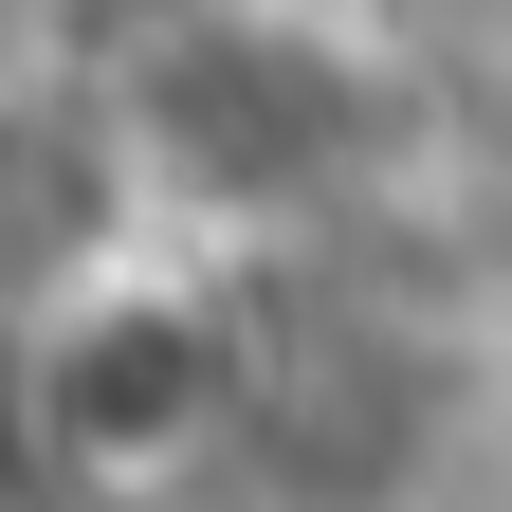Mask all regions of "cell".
<instances>
[{"instance_id": "obj_1", "label": "cell", "mask_w": 512, "mask_h": 512, "mask_svg": "<svg viewBox=\"0 0 512 512\" xmlns=\"http://www.w3.org/2000/svg\"><path fill=\"white\" fill-rule=\"evenodd\" d=\"M0 366H19V439L74 458V476H110V494L128 476H183L238 421V330H220L202 275H165V256H128L110 293H74L55 330H19Z\"/></svg>"}, {"instance_id": "obj_2", "label": "cell", "mask_w": 512, "mask_h": 512, "mask_svg": "<svg viewBox=\"0 0 512 512\" xmlns=\"http://www.w3.org/2000/svg\"><path fill=\"white\" fill-rule=\"evenodd\" d=\"M147 238V165H128V128L92 92H0V348L55 330L74 293H110Z\"/></svg>"}]
</instances>
